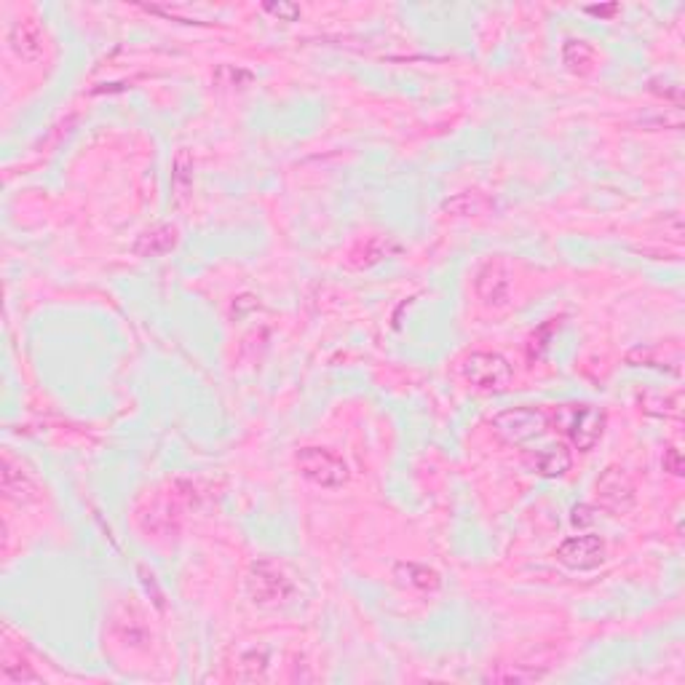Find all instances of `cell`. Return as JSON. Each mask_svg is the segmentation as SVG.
Segmentation results:
<instances>
[{"label": "cell", "instance_id": "1", "mask_svg": "<svg viewBox=\"0 0 685 685\" xmlns=\"http://www.w3.org/2000/svg\"><path fill=\"white\" fill-rule=\"evenodd\" d=\"M247 592H250L255 605L279 608V605H287L295 597L297 587H295V579H292V573L287 570L284 562H279L273 557H260L250 567Z\"/></svg>", "mask_w": 685, "mask_h": 685}, {"label": "cell", "instance_id": "2", "mask_svg": "<svg viewBox=\"0 0 685 685\" xmlns=\"http://www.w3.org/2000/svg\"><path fill=\"white\" fill-rule=\"evenodd\" d=\"M554 423L559 431H565V436L576 450L589 452L603 439L608 415L592 404H562L554 412Z\"/></svg>", "mask_w": 685, "mask_h": 685}, {"label": "cell", "instance_id": "3", "mask_svg": "<svg viewBox=\"0 0 685 685\" xmlns=\"http://www.w3.org/2000/svg\"><path fill=\"white\" fill-rule=\"evenodd\" d=\"M295 466L316 488L337 490L349 482V466L337 452L327 447H300L295 452Z\"/></svg>", "mask_w": 685, "mask_h": 685}, {"label": "cell", "instance_id": "4", "mask_svg": "<svg viewBox=\"0 0 685 685\" xmlns=\"http://www.w3.org/2000/svg\"><path fill=\"white\" fill-rule=\"evenodd\" d=\"M549 423H551V418L541 407H512V410L493 415V420H490L496 434L512 444H525V442L541 439L549 431Z\"/></svg>", "mask_w": 685, "mask_h": 685}, {"label": "cell", "instance_id": "5", "mask_svg": "<svg viewBox=\"0 0 685 685\" xmlns=\"http://www.w3.org/2000/svg\"><path fill=\"white\" fill-rule=\"evenodd\" d=\"M461 375L480 391H504L512 383V365L493 351H474L461 362Z\"/></svg>", "mask_w": 685, "mask_h": 685}, {"label": "cell", "instance_id": "6", "mask_svg": "<svg viewBox=\"0 0 685 685\" xmlns=\"http://www.w3.org/2000/svg\"><path fill=\"white\" fill-rule=\"evenodd\" d=\"M474 289H477V297L482 300V305L496 308V311L506 308L512 300V271H509L506 260H501V258L485 260L474 276Z\"/></svg>", "mask_w": 685, "mask_h": 685}, {"label": "cell", "instance_id": "7", "mask_svg": "<svg viewBox=\"0 0 685 685\" xmlns=\"http://www.w3.org/2000/svg\"><path fill=\"white\" fill-rule=\"evenodd\" d=\"M608 546L600 535H573L557 546V562L570 570H595L605 562Z\"/></svg>", "mask_w": 685, "mask_h": 685}, {"label": "cell", "instance_id": "8", "mask_svg": "<svg viewBox=\"0 0 685 685\" xmlns=\"http://www.w3.org/2000/svg\"><path fill=\"white\" fill-rule=\"evenodd\" d=\"M597 498L613 512H627L635 504V488L621 469H605L597 480Z\"/></svg>", "mask_w": 685, "mask_h": 685}, {"label": "cell", "instance_id": "9", "mask_svg": "<svg viewBox=\"0 0 685 685\" xmlns=\"http://www.w3.org/2000/svg\"><path fill=\"white\" fill-rule=\"evenodd\" d=\"M9 43H12V51L25 59V62H38L46 51V38H43V30L38 22L33 19H22V22H14L12 30H9Z\"/></svg>", "mask_w": 685, "mask_h": 685}, {"label": "cell", "instance_id": "10", "mask_svg": "<svg viewBox=\"0 0 685 685\" xmlns=\"http://www.w3.org/2000/svg\"><path fill=\"white\" fill-rule=\"evenodd\" d=\"M177 227L174 225H153V227H148L145 234H140V239L135 242V247H132V252L137 255V258H164V255H169L174 247H177Z\"/></svg>", "mask_w": 685, "mask_h": 685}, {"label": "cell", "instance_id": "11", "mask_svg": "<svg viewBox=\"0 0 685 685\" xmlns=\"http://www.w3.org/2000/svg\"><path fill=\"white\" fill-rule=\"evenodd\" d=\"M0 485H4V493L12 498V501H30L35 498V482L30 480V474L14 464L12 455H4V472H0Z\"/></svg>", "mask_w": 685, "mask_h": 685}, {"label": "cell", "instance_id": "12", "mask_svg": "<svg viewBox=\"0 0 685 685\" xmlns=\"http://www.w3.org/2000/svg\"><path fill=\"white\" fill-rule=\"evenodd\" d=\"M570 469V450L565 444H551L541 452H535L533 458V472H538L541 477H562Z\"/></svg>", "mask_w": 685, "mask_h": 685}, {"label": "cell", "instance_id": "13", "mask_svg": "<svg viewBox=\"0 0 685 685\" xmlns=\"http://www.w3.org/2000/svg\"><path fill=\"white\" fill-rule=\"evenodd\" d=\"M595 59H597V54H595V49H592L587 41H579V38L565 41V46H562V62H565V67H567L570 73H579V75L592 73V70H595Z\"/></svg>", "mask_w": 685, "mask_h": 685}, {"label": "cell", "instance_id": "14", "mask_svg": "<svg viewBox=\"0 0 685 685\" xmlns=\"http://www.w3.org/2000/svg\"><path fill=\"white\" fill-rule=\"evenodd\" d=\"M391 250H396L389 239H383V236H373V239H367V242H362L354 252H351V258H349V266H354V268H373V266H378L383 258H389L391 255Z\"/></svg>", "mask_w": 685, "mask_h": 685}, {"label": "cell", "instance_id": "15", "mask_svg": "<svg viewBox=\"0 0 685 685\" xmlns=\"http://www.w3.org/2000/svg\"><path fill=\"white\" fill-rule=\"evenodd\" d=\"M172 190L177 204H185V198L193 190V156L188 148H180L172 164Z\"/></svg>", "mask_w": 685, "mask_h": 685}, {"label": "cell", "instance_id": "16", "mask_svg": "<svg viewBox=\"0 0 685 685\" xmlns=\"http://www.w3.org/2000/svg\"><path fill=\"white\" fill-rule=\"evenodd\" d=\"M442 209L450 212V214H455V217H477V214H485V212L490 209V201H488L482 193L466 190V193H458V196L447 198V201L442 204Z\"/></svg>", "mask_w": 685, "mask_h": 685}, {"label": "cell", "instance_id": "17", "mask_svg": "<svg viewBox=\"0 0 685 685\" xmlns=\"http://www.w3.org/2000/svg\"><path fill=\"white\" fill-rule=\"evenodd\" d=\"M396 576L418 589H439L442 587V579L436 570H431L428 565H418V562H399Z\"/></svg>", "mask_w": 685, "mask_h": 685}, {"label": "cell", "instance_id": "18", "mask_svg": "<svg viewBox=\"0 0 685 685\" xmlns=\"http://www.w3.org/2000/svg\"><path fill=\"white\" fill-rule=\"evenodd\" d=\"M268 669V650L266 648H250L239 656V680H263Z\"/></svg>", "mask_w": 685, "mask_h": 685}, {"label": "cell", "instance_id": "19", "mask_svg": "<svg viewBox=\"0 0 685 685\" xmlns=\"http://www.w3.org/2000/svg\"><path fill=\"white\" fill-rule=\"evenodd\" d=\"M252 81H255V75L244 67H236V65H219L214 70V83L225 86V89H244Z\"/></svg>", "mask_w": 685, "mask_h": 685}, {"label": "cell", "instance_id": "20", "mask_svg": "<svg viewBox=\"0 0 685 685\" xmlns=\"http://www.w3.org/2000/svg\"><path fill=\"white\" fill-rule=\"evenodd\" d=\"M4 680L6 682H25V680H41V674L35 672V669H30L25 661H19V658H14L9 650H6V656H4Z\"/></svg>", "mask_w": 685, "mask_h": 685}, {"label": "cell", "instance_id": "21", "mask_svg": "<svg viewBox=\"0 0 685 685\" xmlns=\"http://www.w3.org/2000/svg\"><path fill=\"white\" fill-rule=\"evenodd\" d=\"M137 576H140L145 592L150 595L153 605H156L158 611H164V608H166V597H164V589L158 587V581H156V576H153V570H148L145 565H137Z\"/></svg>", "mask_w": 685, "mask_h": 685}, {"label": "cell", "instance_id": "22", "mask_svg": "<svg viewBox=\"0 0 685 685\" xmlns=\"http://www.w3.org/2000/svg\"><path fill=\"white\" fill-rule=\"evenodd\" d=\"M263 12L271 14V17L279 19V22H297V19L303 17L300 6L287 4V0H273V4H263Z\"/></svg>", "mask_w": 685, "mask_h": 685}, {"label": "cell", "instance_id": "23", "mask_svg": "<svg viewBox=\"0 0 685 685\" xmlns=\"http://www.w3.org/2000/svg\"><path fill=\"white\" fill-rule=\"evenodd\" d=\"M595 520H597V509L589 504H579V506H573V512H570V525L573 527H589V525H595Z\"/></svg>", "mask_w": 685, "mask_h": 685}, {"label": "cell", "instance_id": "24", "mask_svg": "<svg viewBox=\"0 0 685 685\" xmlns=\"http://www.w3.org/2000/svg\"><path fill=\"white\" fill-rule=\"evenodd\" d=\"M682 469H685V464H682V452H680L677 447H669V450L664 452V472H669L672 477H680V474H682Z\"/></svg>", "mask_w": 685, "mask_h": 685}, {"label": "cell", "instance_id": "25", "mask_svg": "<svg viewBox=\"0 0 685 685\" xmlns=\"http://www.w3.org/2000/svg\"><path fill=\"white\" fill-rule=\"evenodd\" d=\"M551 329H557V319H551L546 327H541V329L530 337V357H538V354L546 349V342H543V340H546V335H551Z\"/></svg>", "mask_w": 685, "mask_h": 685}, {"label": "cell", "instance_id": "26", "mask_svg": "<svg viewBox=\"0 0 685 685\" xmlns=\"http://www.w3.org/2000/svg\"><path fill=\"white\" fill-rule=\"evenodd\" d=\"M587 12H589V14H595V17H611V14H616V12H619V6H616V4H611V6H589Z\"/></svg>", "mask_w": 685, "mask_h": 685}]
</instances>
